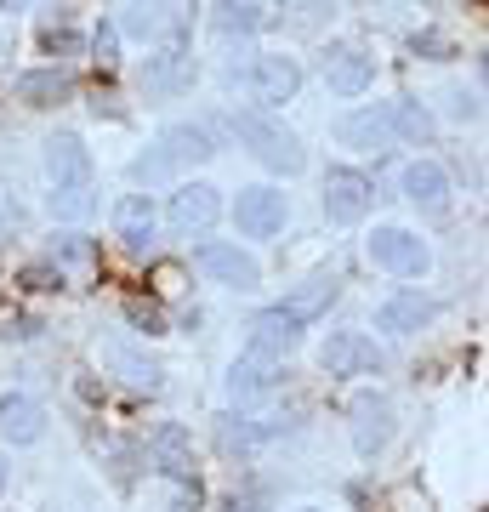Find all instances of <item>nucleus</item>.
Wrapping results in <instances>:
<instances>
[{"mask_svg":"<svg viewBox=\"0 0 489 512\" xmlns=\"http://www.w3.org/2000/svg\"><path fill=\"white\" fill-rule=\"evenodd\" d=\"M222 154V131L217 120H177V126H165L154 137L148 154L131 160V177L137 183H165V177H177L182 165H205Z\"/></svg>","mask_w":489,"mask_h":512,"instance_id":"nucleus-1","label":"nucleus"},{"mask_svg":"<svg viewBox=\"0 0 489 512\" xmlns=\"http://www.w3.org/2000/svg\"><path fill=\"white\" fill-rule=\"evenodd\" d=\"M228 131L239 137V148H251L256 160L268 165V171H279V177H296V171L308 165V148H302V137H296L290 126H279L273 114L234 109V120H228Z\"/></svg>","mask_w":489,"mask_h":512,"instance_id":"nucleus-2","label":"nucleus"},{"mask_svg":"<svg viewBox=\"0 0 489 512\" xmlns=\"http://www.w3.org/2000/svg\"><path fill=\"white\" fill-rule=\"evenodd\" d=\"M364 256L393 279H427V268H433V245L404 222H376L364 239Z\"/></svg>","mask_w":489,"mask_h":512,"instance_id":"nucleus-3","label":"nucleus"},{"mask_svg":"<svg viewBox=\"0 0 489 512\" xmlns=\"http://www.w3.org/2000/svg\"><path fill=\"white\" fill-rule=\"evenodd\" d=\"M234 80H245V92L256 97V114H273L302 92V63H296L290 52H256L251 69L234 74Z\"/></svg>","mask_w":489,"mask_h":512,"instance_id":"nucleus-4","label":"nucleus"},{"mask_svg":"<svg viewBox=\"0 0 489 512\" xmlns=\"http://www.w3.org/2000/svg\"><path fill=\"white\" fill-rule=\"evenodd\" d=\"M194 268L211 285H222V291H256L262 285V262L239 239H205L200 251H194Z\"/></svg>","mask_w":489,"mask_h":512,"instance_id":"nucleus-5","label":"nucleus"},{"mask_svg":"<svg viewBox=\"0 0 489 512\" xmlns=\"http://www.w3.org/2000/svg\"><path fill=\"white\" fill-rule=\"evenodd\" d=\"M285 222H290V194L285 188H273V183L239 188V200H234L239 239H279L285 234Z\"/></svg>","mask_w":489,"mask_h":512,"instance_id":"nucleus-6","label":"nucleus"},{"mask_svg":"<svg viewBox=\"0 0 489 512\" xmlns=\"http://www.w3.org/2000/svg\"><path fill=\"white\" fill-rule=\"evenodd\" d=\"M143 92L148 97H160V103H171V97H182V92H194V80H200V63H194V52L188 46H148V57H143Z\"/></svg>","mask_w":489,"mask_h":512,"instance_id":"nucleus-7","label":"nucleus"},{"mask_svg":"<svg viewBox=\"0 0 489 512\" xmlns=\"http://www.w3.org/2000/svg\"><path fill=\"white\" fill-rule=\"evenodd\" d=\"M325 217L336 222V228H353V222L370 217V205H376V183L364 177L359 165H330L325 171Z\"/></svg>","mask_w":489,"mask_h":512,"instance_id":"nucleus-8","label":"nucleus"},{"mask_svg":"<svg viewBox=\"0 0 489 512\" xmlns=\"http://www.w3.org/2000/svg\"><path fill=\"white\" fill-rule=\"evenodd\" d=\"M393 433H399V410H393V399H387L381 387L353 393V450L370 461V456H381V450L393 444Z\"/></svg>","mask_w":489,"mask_h":512,"instance_id":"nucleus-9","label":"nucleus"},{"mask_svg":"<svg viewBox=\"0 0 489 512\" xmlns=\"http://www.w3.org/2000/svg\"><path fill=\"white\" fill-rule=\"evenodd\" d=\"M319 370L325 376H381L387 370V353L364 330H330L325 348H319Z\"/></svg>","mask_w":489,"mask_h":512,"instance_id":"nucleus-10","label":"nucleus"},{"mask_svg":"<svg viewBox=\"0 0 489 512\" xmlns=\"http://www.w3.org/2000/svg\"><path fill=\"white\" fill-rule=\"evenodd\" d=\"M97 359H103L109 376H120V382L137 387V393H160V387H165L160 359H154L143 342H131V336H109V342H97Z\"/></svg>","mask_w":489,"mask_h":512,"instance_id":"nucleus-11","label":"nucleus"},{"mask_svg":"<svg viewBox=\"0 0 489 512\" xmlns=\"http://www.w3.org/2000/svg\"><path fill=\"white\" fill-rule=\"evenodd\" d=\"M148 467H160V478H171L182 490H200L194 484V439H188L182 421H160L148 433Z\"/></svg>","mask_w":489,"mask_h":512,"instance_id":"nucleus-12","label":"nucleus"},{"mask_svg":"<svg viewBox=\"0 0 489 512\" xmlns=\"http://www.w3.org/2000/svg\"><path fill=\"white\" fill-rule=\"evenodd\" d=\"M438 296H427V291H393V296H381L376 302V330L381 336H416V330H427L438 319Z\"/></svg>","mask_w":489,"mask_h":512,"instance_id":"nucleus-13","label":"nucleus"},{"mask_svg":"<svg viewBox=\"0 0 489 512\" xmlns=\"http://www.w3.org/2000/svg\"><path fill=\"white\" fill-rule=\"evenodd\" d=\"M302 348V325L285 319L279 308H262L251 319V336H245V359H262V365H285L290 353Z\"/></svg>","mask_w":489,"mask_h":512,"instance_id":"nucleus-14","label":"nucleus"},{"mask_svg":"<svg viewBox=\"0 0 489 512\" xmlns=\"http://www.w3.org/2000/svg\"><path fill=\"white\" fill-rule=\"evenodd\" d=\"M40 160H46L52 188H91V148L80 131H52L46 148H40Z\"/></svg>","mask_w":489,"mask_h":512,"instance_id":"nucleus-15","label":"nucleus"},{"mask_svg":"<svg viewBox=\"0 0 489 512\" xmlns=\"http://www.w3.org/2000/svg\"><path fill=\"white\" fill-rule=\"evenodd\" d=\"M336 143L342 148H353V154H387L393 148V131H387V109H376V103H359V109H347V114H336Z\"/></svg>","mask_w":489,"mask_h":512,"instance_id":"nucleus-16","label":"nucleus"},{"mask_svg":"<svg viewBox=\"0 0 489 512\" xmlns=\"http://www.w3.org/2000/svg\"><path fill=\"white\" fill-rule=\"evenodd\" d=\"M399 194L416 205L421 217H444L450 211V171L438 160H410L399 171Z\"/></svg>","mask_w":489,"mask_h":512,"instance_id":"nucleus-17","label":"nucleus"},{"mask_svg":"<svg viewBox=\"0 0 489 512\" xmlns=\"http://www.w3.org/2000/svg\"><path fill=\"white\" fill-rule=\"evenodd\" d=\"M217 217H222V188L211 183H182L165 205V222L177 234H205V228H217Z\"/></svg>","mask_w":489,"mask_h":512,"instance_id":"nucleus-18","label":"nucleus"},{"mask_svg":"<svg viewBox=\"0 0 489 512\" xmlns=\"http://www.w3.org/2000/svg\"><path fill=\"white\" fill-rule=\"evenodd\" d=\"M325 86L336 97H364L376 86V57L364 46H330L325 52Z\"/></svg>","mask_w":489,"mask_h":512,"instance_id":"nucleus-19","label":"nucleus"},{"mask_svg":"<svg viewBox=\"0 0 489 512\" xmlns=\"http://www.w3.org/2000/svg\"><path fill=\"white\" fill-rule=\"evenodd\" d=\"M0 439L23 450V444L46 439V404L29 399V393H0Z\"/></svg>","mask_w":489,"mask_h":512,"instance_id":"nucleus-20","label":"nucleus"},{"mask_svg":"<svg viewBox=\"0 0 489 512\" xmlns=\"http://www.w3.org/2000/svg\"><path fill=\"white\" fill-rule=\"evenodd\" d=\"M114 234L126 239L131 251H148L160 239V205L148 200V194H120V205H114Z\"/></svg>","mask_w":489,"mask_h":512,"instance_id":"nucleus-21","label":"nucleus"},{"mask_svg":"<svg viewBox=\"0 0 489 512\" xmlns=\"http://www.w3.org/2000/svg\"><path fill=\"white\" fill-rule=\"evenodd\" d=\"M336 291H342V285H336V274H313V279H302V285H296V291H290L285 302H273V308H279L285 319H296V325L308 330L313 319H325V313H330Z\"/></svg>","mask_w":489,"mask_h":512,"instance_id":"nucleus-22","label":"nucleus"},{"mask_svg":"<svg viewBox=\"0 0 489 512\" xmlns=\"http://www.w3.org/2000/svg\"><path fill=\"white\" fill-rule=\"evenodd\" d=\"M387 109V131H393V143H410V148H433L438 137V120L427 103H416V97H399V103H381Z\"/></svg>","mask_w":489,"mask_h":512,"instance_id":"nucleus-23","label":"nucleus"},{"mask_svg":"<svg viewBox=\"0 0 489 512\" xmlns=\"http://www.w3.org/2000/svg\"><path fill=\"white\" fill-rule=\"evenodd\" d=\"M222 387H228L234 404H256L279 387V365H262V359H245V353H239L234 365H228V376H222Z\"/></svg>","mask_w":489,"mask_h":512,"instance_id":"nucleus-24","label":"nucleus"},{"mask_svg":"<svg viewBox=\"0 0 489 512\" xmlns=\"http://www.w3.org/2000/svg\"><path fill=\"white\" fill-rule=\"evenodd\" d=\"M74 97V74L69 69H29L18 74V103H29V109H57V103H69Z\"/></svg>","mask_w":489,"mask_h":512,"instance_id":"nucleus-25","label":"nucleus"},{"mask_svg":"<svg viewBox=\"0 0 489 512\" xmlns=\"http://www.w3.org/2000/svg\"><path fill=\"white\" fill-rule=\"evenodd\" d=\"M290 421L279 416H217V439L222 450H256V444H273Z\"/></svg>","mask_w":489,"mask_h":512,"instance_id":"nucleus-26","label":"nucleus"},{"mask_svg":"<svg viewBox=\"0 0 489 512\" xmlns=\"http://www.w3.org/2000/svg\"><path fill=\"white\" fill-rule=\"evenodd\" d=\"M165 29H171V6H120L114 18V35L137 40V46H160Z\"/></svg>","mask_w":489,"mask_h":512,"instance_id":"nucleus-27","label":"nucleus"},{"mask_svg":"<svg viewBox=\"0 0 489 512\" xmlns=\"http://www.w3.org/2000/svg\"><path fill=\"white\" fill-rule=\"evenodd\" d=\"M268 23V6H256V0H222V6H211V29L217 35H256Z\"/></svg>","mask_w":489,"mask_h":512,"instance_id":"nucleus-28","label":"nucleus"},{"mask_svg":"<svg viewBox=\"0 0 489 512\" xmlns=\"http://www.w3.org/2000/svg\"><path fill=\"white\" fill-rule=\"evenodd\" d=\"M46 211L57 222H86V217H97V194L91 188H52L46 194Z\"/></svg>","mask_w":489,"mask_h":512,"instance_id":"nucleus-29","label":"nucleus"},{"mask_svg":"<svg viewBox=\"0 0 489 512\" xmlns=\"http://www.w3.org/2000/svg\"><path fill=\"white\" fill-rule=\"evenodd\" d=\"M120 313H126V325L137 330V336H165V308H160V302H143V296H131Z\"/></svg>","mask_w":489,"mask_h":512,"instance_id":"nucleus-30","label":"nucleus"},{"mask_svg":"<svg viewBox=\"0 0 489 512\" xmlns=\"http://www.w3.org/2000/svg\"><path fill=\"white\" fill-rule=\"evenodd\" d=\"M444 114L472 126V120H484V97L472 92V86H444Z\"/></svg>","mask_w":489,"mask_h":512,"instance_id":"nucleus-31","label":"nucleus"},{"mask_svg":"<svg viewBox=\"0 0 489 512\" xmlns=\"http://www.w3.org/2000/svg\"><path fill=\"white\" fill-rule=\"evenodd\" d=\"M23 285H29V291H63V285H69V279H63V268H57V262H29V268H23Z\"/></svg>","mask_w":489,"mask_h":512,"instance_id":"nucleus-32","label":"nucleus"},{"mask_svg":"<svg viewBox=\"0 0 489 512\" xmlns=\"http://www.w3.org/2000/svg\"><path fill=\"white\" fill-rule=\"evenodd\" d=\"M52 262L63 268V262H91V245H86V234H63L52 245Z\"/></svg>","mask_w":489,"mask_h":512,"instance_id":"nucleus-33","label":"nucleus"},{"mask_svg":"<svg viewBox=\"0 0 489 512\" xmlns=\"http://www.w3.org/2000/svg\"><path fill=\"white\" fill-rule=\"evenodd\" d=\"M46 52H52V57H74V52H80V35H74L69 23H52V29H46Z\"/></svg>","mask_w":489,"mask_h":512,"instance_id":"nucleus-34","label":"nucleus"},{"mask_svg":"<svg viewBox=\"0 0 489 512\" xmlns=\"http://www.w3.org/2000/svg\"><path fill=\"white\" fill-rule=\"evenodd\" d=\"M23 228V200L18 194H0V239H12Z\"/></svg>","mask_w":489,"mask_h":512,"instance_id":"nucleus-35","label":"nucleus"},{"mask_svg":"<svg viewBox=\"0 0 489 512\" xmlns=\"http://www.w3.org/2000/svg\"><path fill=\"white\" fill-rule=\"evenodd\" d=\"M222 512H268V501H262V495H222Z\"/></svg>","mask_w":489,"mask_h":512,"instance_id":"nucleus-36","label":"nucleus"},{"mask_svg":"<svg viewBox=\"0 0 489 512\" xmlns=\"http://www.w3.org/2000/svg\"><path fill=\"white\" fill-rule=\"evenodd\" d=\"M114 52H120V35H114V29H97V57L114 63Z\"/></svg>","mask_w":489,"mask_h":512,"instance_id":"nucleus-37","label":"nucleus"},{"mask_svg":"<svg viewBox=\"0 0 489 512\" xmlns=\"http://www.w3.org/2000/svg\"><path fill=\"white\" fill-rule=\"evenodd\" d=\"M6 336H18V342H29V336H40L35 319H6Z\"/></svg>","mask_w":489,"mask_h":512,"instance_id":"nucleus-38","label":"nucleus"},{"mask_svg":"<svg viewBox=\"0 0 489 512\" xmlns=\"http://www.w3.org/2000/svg\"><path fill=\"white\" fill-rule=\"evenodd\" d=\"M410 46H416V52H444V40H438L433 29H427V35H416V40H410Z\"/></svg>","mask_w":489,"mask_h":512,"instance_id":"nucleus-39","label":"nucleus"},{"mask_svg":"<svg viewBox=\"0 0 489 512\" xmlns=\"http://www.w3.org/2000/svg\"><path fill=\"white\" fill-rule=\"evenodd\" d=\"M6 484H12V461L0 456V495H6Z\"/></svg>","mask_w":489,"mask_h":512,"instance_id":"nucleus-40","label":"nucleus"},{"mask_svg":"<svg viewBox=\"0 0 489 512\" xmlns=\"http://www.w3.org/2000/svg\"><path fill=\"white\" fill-rule=\"evenodd\" d=\"M296 512H330V507H296Z\"/></svg>","mask_w":489,"mask_h":512,"instance_id":"nucleus-41","label":"nucleus"},{"mask_svg":"<svg viewBox=\"0 0 489 512\" xmlns=\"http://www.w3.org/2000/svg\"><path fill=\"white\" fill-rule=\"evenodd\" d=\"M0 57H6V35H0Z\"/></svg>","mask_w":489,"mask_h":512,"instance_id":"nucleus-42","label":"nucleus"}]
</instances>
